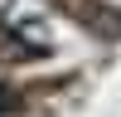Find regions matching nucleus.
I'll use <instances>...</instances> for the list:
<instances>
[{"mask_svg":"<svg viewBox=\"0 0 121 117\" xmlns=\"http://www.w3.org/2000/svg\"><path fill=\"white\" fill-rule=\"evenodd\" d=\"M10 107H15L10 102V88H0V112H10Z\"/></svg>","mask_w":121,"mask_h":117,"instance_id":"obj_1","label":"nucleus"}]
</instances>
